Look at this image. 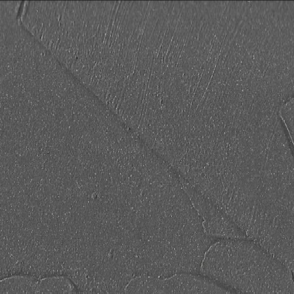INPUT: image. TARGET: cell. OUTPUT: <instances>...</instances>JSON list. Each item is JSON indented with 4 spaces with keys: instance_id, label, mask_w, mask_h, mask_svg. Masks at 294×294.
<instances>
[{
    "instance_id": "cell-1",
    "label": "cell",
    "mask_w": 294,
    "mask_h": 294,
    "mask_svg": "<svg viewBox=\"0 0 294 294\" xmlns=\"http://www.w3.org/2000/svg\"><path fill=\"white\" fill-rule=\"evenodd\" d=\"M182 273L169 278L170 291L178 293H225L223 286L204 276Z\"/></svg>"
}]
</instances>
